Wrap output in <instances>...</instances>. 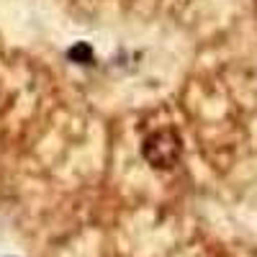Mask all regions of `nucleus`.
<instances>
[{"label": "nucleus", "mask_w": 257, "mask_h": 257, "mask_svg": "<svg viewBox=\"0 0 257 257\" xmlns=\"http://www.w3.org/2000/svg\"><path fill=\"white\" fill-rule=\"evenodd\" d=\"M142 155H144V160L152 165L155 170H170V167H175L178 160H180V137L173 132V128L155 132L152 137L144 139Z\"/></svg>", "instance_id": "1"}, {"label": "nucleus", "mask_w": 257, "mask_h": 257, "mask_svg": "<svg viewBox=\"0 0 257 257\" xmlns=\"http://www.w3.org/2000/svg\"><path fill=\"white\" fill-rule=\"evenodd\" d=\"M70 59H75V62H90L93 59V49L88 44H77V47L70 49Z\"/></svg>", "instance_id": "2"}]
</instances>
